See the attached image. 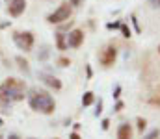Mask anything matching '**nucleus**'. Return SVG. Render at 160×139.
Returning a JSON list of instances; mask_svg holds the SVG:
<instances>
[{
	"mask_svg": "<svg viewBox=\"0 0 160 139\" xmlns=\"http://www.w3.org/2000/svg\"><path fill=\"white\" fill-rule=\"evenodd\" d=\"M118 139H132V128L130 124H121L118 128Z\"/></svg>",
	"mask_w": 160,
	"mask_h": 139,
	"instance_id": "nucleus-9",
	"label": "nucleus"
},
{
	"mask_svg": "<svg viewBox=\"0 0 160 139\" xmlns=\"http://www.w3.org/2000/svg\"><path fill=\"white\" fill-rule=\"evenodd\" d=\"M13 41H15V45L19 46L21 50L28 52V50H32V46H34V35H32L30 32H19V34L13 35Z\"/></svg>",
	"mask_w": 160,
	"mask_h": 139,
	"instance_id": "nucleus-4",
	"label": "nucleus"
},
{
	"mask_svg": "<svg viewBox=\"0 0 160 139\" xmlns=\"http://www.w3.org/2000/svg\"><path fill=\"white\" fill-rule=\"evenodd\" d=\"M9 139H19V136H9Z\"/></svg>",
	"mask_w": 160,
	"mask_h": 139,
	"instance_id": "nucleus-20",
	"label": "nucleus"
},
{
	"mask_svg": "<svg viewBox=\"0 0 160 139\" xmlns=\"http://www.w3.org/2000/svg\"><path fill=\"white\" fill-rule=\"evenodd\" d=\"M116 56H118V52H116V48L114 46H106L101 54H99V61H101V65H104V67H110V65H114V61H116Z\"/></svg>",
	"mask_w": 160,
	"mask_h": 139,
	"instance_id": "nucleus-5",
	"label": "nucleus"
},
{
	"mask_svg": "<svg viewBox=\"0 0 160 139\" xmlns=\"http://www.w3.org/2000/svg\"><path fill=\"white\" fill-rule=\"evenodd\" d=\"M121 32H123L125 37H130V28H128L127 24H121Z\"/></svg>",
	"mask_w": 160,
	"mask_h": 139,
	"instance_id": "nucleus-13",
	"label": "nucleus"
},
{
	"mask_svg": "<svg viewBox=\"0 0 160 139\" xmlns=\"http://www.w3.org/2000/svg\"><path fill=\"white\" fill-rule=\"evenodd\" d=\"M69 17H71V6L69 4H62L54 13H50L48 15V22L50 24H60V22H63V21H69Z\"/></svg>",
	"mask_w": 160,
	"mask_h": 139,
	"instance_id": "nucleus-3",
	"label": "nucleus"
},
{
	"mask_svg": "<svg viewBox=\"0 0 160 139\" xmlns=\"http://www.w3.org/2000/svg\"><path fill=\"white\" fill-rule=\"evenodd\" d=\"M145 126H147V123H145V119H138V128L143 132L145 130Z\"/></svg>",
	"mask_w": 160,
	"mask_h": 139,
	"instance_id": "nucleus-14",
	"label": "nucleus"
},
{
	"mask_svg": "<svg viewBox=\"0 0 160 139\" xmlns=\"http://www.w3.org/2000/svg\"><path fill=\"white\" fill-rule=\"evenodd\" d=\"M158 54H160V46H158Z\"/></svg>",
	"mask_w": 160,
	"mask_h": 139,
	"instance_id": "nucleus-21",
	"label": "nucleus"
},
{
	"mask_svg": "<svg viewBox=\"0 0 160 139\" xmlns=\"http://www.w3.org/2000/svg\"><path fill=\"white\" fill-rule=\"evenodd\" d=\"M24 9H26V0H11V2H9V7H8V11H9L11 17L22 15Z\"/></svg>",
	"mask_w": 160,
	"mask_h": 139,
	"instance_id": "nucleus-6",
	"label": "nucleus"
},
{
	"mask_svg": "<svg viewBox=\"0 0 160 139\" xmlns=\"http://www.w3.org/2000/svg\"><path fill=\"white\" fill-rule=\"evenodd\" d=\"M56 45H58L60 50H65V48H67V39H65V35L60 34V32L56 34Z\"/></svg>",
	"mask_w": 160,
	"mask_h": 139,
	"instance_id": "nucleus-10",
	"label": "nucleus"
},
{
	"mask_svg": "<svg viewBox=\"0 0 160 139\" xmlns=\"http://www.w3.org/2000/svg\"><path fill=\"white\" fill-rule=\"evenodd\" d=\"M149 4H151L153 7H160V0H149Z\"/></svg>",
	"mask_w": 160,
	"mask_h": 139,
	"instance_id": "nucleus-15",
	"label": "nucleus"
},
{
	"mask_svg": "<svg viewBox=\"0 0 160 139\" xmlns=\"http://www.w3.org/2000/svg\"><path fill=\"white\" fill-rule=\"evenodd\" d=\"M82 43H84V32H82V30H73V32L67 35V46L78 48Z\"/></svg>",
	"mask_w": 160,
	"mask_h": 139,
	"instance_id": "nucleus-7",
	"label": "nucleus"
},
{
	"mask_svg": "<svg viewBox=\"0 0 160 139\" xmlns=\"http://www.w3.org/2000/svg\"><path fill=\"white\" fill-rule=\"evenodd\" d=\"M17 63L21 65V69H22L24 72H28V61H26V59H22V58L19 56V58H17Z\"/></svg>",
	"mask_w": 160,
	"mask_h": 139,
	"instance_id": "nucleus-12",
	"label": "nucleus"
},
{
	"mask_svg": "<svg viewBox=\"0 0 160 139\" xmlns=\"http://www.w3.org/2000/svg\"><path fill=\"white\" fill-rule=\"evenodd\" d=\"M28 102H30V108H32L34 111H39V113H45V115L52 113L54 108H56L54 98H52L47 91H38V89L30 95Z\"/></svg>",
	"mask_w": 160,
	"mask_h": 139,
	"instance_id": "nucleus-2",
	"label": "nucleus"
},
{
	"mask_svg": "<svg viewBox=\"0 0 160 139\" xmlns=\"http://www.w3.org/2000/svg\"><path fill=\"white\" fill-rule=\"evenodd\" d=\"M93 100H95V96H93V93L91 91L84 93V96H82V106H91Z\"/></svg>",
	"mask_w": 160,
	"mask_h": 139,
	"instance_id": "nucleus-11",
	"label": "nucleus"
},
{
	"mask_svg": "<svg viewBox=\"0 0 160 139\" xmlns=\"http://www.w3.org/2000/svg\"><path fill=\"white\" fill-rule=\"evenodd\" d=\"M157 136H158V130H155V132H153L151 136H147V139H155V137H157Z\"/></svg>",
	"mask_w": 160,
	"mask_h": 139,
	"instance_id": "nucleus-17",
	"label": "nucleus"
},
{
	"mask_svg": "<svg viewBox=\"0 0 160 139\" xmlns=\"http://www.w3.org/2000/svg\"><path fill=\"white\" fill-rule=\"evenodd\" d=\"M69 2H71V6H80L82 0H69Z\"/></svg>",
	"mask_w": 160,
	"mask_h": 139,
	"instance_id": "nucleus-19",
	"label": "nucleus"
},
{
	"mask_svg": "<svg viewBox=\"0 0 160 139\" xmlns=\"http://www.w3.org/2000/svg\"><path fill=\"white\" fill-rule=\"evenodd\" d=\"M0 126H2V121H0Z\"/></svg>",
	"mask_w": 160,
	"mask_h": 139,
	"instance_id": "nucleus-22",
	"label": "nucleus"
},
{
	"mask_svg": "<svg viewBox=\"0 0 160 139\" xmlns=\"http://www.w3.org/2000/svg\"><path fill=\"white\" fill-rule=\"evenodd\" d=\"M24 98V84L17 78H8L0 86V104L4 108H9L13 102Z\"/></svg>",
	"mask_w": 160,
	"mask_h": 139,
	"instance_id": "nucleus-1",
	"label": "nucleus"
},
{
	"mask_svg": "<svg viewBox=\"0 0 160 139\" xmlns=\"http://www.w3.org/2000/svg\"><path fill=\"white\" fill-rule=\"evenodd\" d=\"M108 126H110V121H108V119H104V121H102V128H104V130H108Z\"/></svg>",
	"mask_w": 160,
	"mask_h": 139,
	"instance_id": "nucleus-16",
	"label": "nucleus"
},
{
	"mask_svg": "<svg viewBox=\"0 0 160 139\" xmlns=\"http://www.w3.org/2000/svg\"><path fill=\"white\" fill-rule=\"evenodd\" d=\"M69 139H80V136H78V134H77V132H73V134L69 136Z\"/></svg>",
	"mask_w": 160,
	"mask_h": 139,
	"instance_id": "nucleus-18",
	"label": "nucleus"
},
{
	"mask_svg": "<svg viewBox=\"0 0 160 139\" xmlns=\"http://www.w3.org/2000/svg\"><path fill=\"white\" fill-rule=\"evenodd\" d=\"M41 78H43V84H47L48 87H54V89H62V82H60L56 76H52V74H41Z\"/></svg>",
	"mask_w": 160,
	"mask_h": 139,
	"instance_id": "nucleus-8",
	"label": "nucleus"
}]
</instances>
